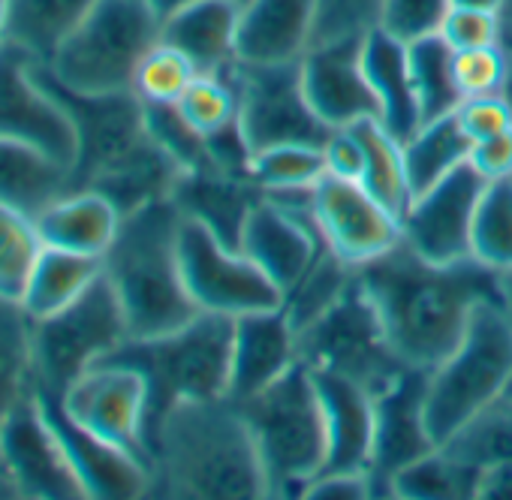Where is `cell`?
Returning a JSON list of instances; mask_svg holds the SVG:
<instances>
[{
    "instance_id": "4",
    "label": "cell",
    "mask_w": 512,
    "mask_h": 500,
    "mask_svg": "<svg viewBox=\"0 0 512 500\" xmlns=\"http://www.w3.org/2000/svg\"><path fill=\"white\" fill-rule=\"evenodd\" d=\"M232 320L226 314L199 311L190 323L151 335L127 338L106 359L130 365L145 380V446L151 443L181 401L223 398L229 392L232 365Z\"/></svg>"
},
{
    "instance_id": "41",
    "label": "cell",
    "mask_w": 512,
    "mask_h": 500,
    "mask_svg": "<svg viewBox=\"0 0 512 500\" xmlns=\"http://www.w3.org/2000/svg\"><path fill=\"white\" fill-rule=\"evenodd\" d=\"M175 106L184 115V121L202 136H211L238 124V91L226 73L196 76Z\"/></svg>"
},
{
    "instance_id": "37",
    "label": "cell",
    "mask_w": 512,
    "mask_h": 500,
    "mask_svg": "<svg viewBox=\"0 0 512 500\" xmlns=\"http://www.w3.org/2000/svg\"><path fill=\"white\" fill-rule=\"evenodd\" d=\"M470 250L494 272H512V178L488 181L473 217Z\"/></svg>"
},
{
    "instance_id": "24",
    "label": "cell",
    "mask_w": 512,
    "mask_h": 500,
    "mask_svg": "<svg viewBox=\"0 0 512 500\" xmlns=\"http://www.w3.org/2000/svg\"><path fill=\"white\" fill-rule=\"evenodd\" d=\"M317 0H247L238 22V61L290 64L314 43Z\"/></svg>"
},
{
    "instance_id": "48",
    "label": "cell",
    "mask_w": 512,
    "mask_h": 500,
    "mask_svg": "<svg viewBox=\"0 0 512 500\" xmlns=\"http://www.w3.org/2000/svg\"><path fill=\"white\" fill-rule=\"evenodd\" d=\"M440 37L452 49H473V46H491L497 43V13L485 10H467V7H449Z\"/></svg>"
},
{
    "instance_id": "45",
    "label": "cell",
    "mask_w": 512,
    "mask_h": 500,
    "mask_svg": "<svg viewBox=\"0 0 512 500\" xmlns=\"http://www.w3.org/2000/svg\"><path fill=\"white\" fill-rule=\"evenodd\" d=\"M452 73L455 85L464 97H485V94H503L506 76H509V58L497 43L491 46H473V49H455L452 55Z\"/></svg>"
},
{
    "instance_id": "27",
    "label": "cell",
    "mask_w": 512,
    "mask_h": 500,
    "mask_svg": "<svg viewBox=\"0 0 512 500\" xmlns=\"http://www.w3.org/2000/svg\"><path fill=\"white\" fill-rule=\"evenodd\" d=\"M362 70L377 97L380 124L404 145L422 127L407 70V43L374 28L362 43Z\"/></svg>"
},
{
    "instance_id": "54",
    "label": "cell",
    "mask_w": 512,
    "mask_h": 500,
    "mask_svg": "<svg viewBox=\"0 0 512 500\" xmlns=\"http://www.w3.org/2000/svg\"><path fill=\"white\" fill-rule=\"evenodd\" d=\"M449 7H467V10H485V13H500L503 0H449Z\"/></svg>"
},
{
    "instance_id": "17",
    "label": "cell",
    "mask_w": 512,
    "mask_h": 500,
    "mask_svg": "<svg viewBox=\"0 0 512 500\" xmlns=\"http://www.w3.org/2000/svg\"><path fill=\"white\" fill-rule=\"evenodd\" d=\"M485 184L488 181L467 160L434 187L413 196L401 217V238L431 263H458L473 257L470 235Z\"/></svg>"
},
{
    "instance_id": "13",
    "label": "cell",
    "mask_w": 512,
    "mask_h": 500,
    "mask_svg": "<svg viewBox=\"0 0 512 500\" xmlns=\"http://www.w3.org/2000/svg\"><path fill=\"white\" fill-rule=\"evenodd\" d=\"M0 473L25 500H88L34 386L0 419Z\"/></svg>"
},
{
    "instance_id": "20",
    "label": "cell",
    "mask_w": 512,
    "mask_h": 500,
    "mask_svg": "<svg viewBox=\"0 0 512 500\" xmlns=\"http://www.w3.org/2000/svg\"><path fill=\"white\" fill-rule=\"evenodd\" d=\"M362 43L359 40H335L311 46L302 58V88L311 109L332 130L350 127L365 118L380 121L377 97L362 70Z\"/></svg>"
},
{
    "instance_id": "23",
    "label": "cell",
    "mask_w": 512,
    "mask_h": 500,
    "mask_svg": "<svg viewBox=\"0 0 512 500\" xmlns=\"http://www.w3.org/2000/svg\"><path fill=\"white\" fill-rule=\"evenodd\" d=\"M311 374L326 413V464L320 473H368L374 443V395L347 377L329 371Z\"/></svg>"
},
{
    "instance_id": "16",
    "label": "cell",
    "mask_w": 512,
    "mask_h": 500,
    "mask_svg": "<svg viewBox=\"0 0 512 500\" xmlns=\"http://www.w3.org/2000/svg\"><path fill=\"white\" fill-rule=\"evenodd\" d=\"M311 214L326 247L353 269L401 241V220L350 178L326 172L311 187Z\"/></svg>"
},
{
    "instance_id": "7",
    "label": "cell",
    "mask_w": 512,
    "mask_h": 500,
    "mask_svg": "<svg viewBox=\"0 0 512 500\" xmlns=\"http://www.w3.org/2000/svg\"><path fill=\"white\" fill-rule=\"evenodd\" d=\"M512 323L503 305L485 302L473 311L461 344L428 374L425 422L437 446L464 428L479 410L509 389Z\"/></svg>"
},
{
    "instance_id": "31",
    "label": "cell",
    "mask_w": 512,
    "mask_h": 500,
    "mask_svg": "<svg viewBox=\"0 0 512 500\" xmlns=\"http://www.w3.org/2000/svg\"><path fill=\"white\" fill-rule=\"evenodd\" d=\"M350 127L359 136L362 151H365L359 184L386 211H392L401 220L413 202L410 181H407V163H404V145L377 118H365V121H356Z\"/></svg>"
},
{
    "instance_id": "32",
    "label": "cell",
    "mask_w": 512,
    "mask_h": 500,
    "mask_svg": "<svg viewBox=\"0 0 512 500\" xmlns=\"http://www.w3.org/2000/svg\"><path fill=\"white\" fill-rule=\"evenodd\" d=\"M470 136L458 124L455 112L443 115L437 121L422 124L407 142H404V163H407V181L410 193L419 196L428 187H434L440 178L455 172L470 160Z\"/></svg>"
},
{
    "instance_id": "26",
    "label": "cell",
    "mask_w": 512,
    "mask_h": 500,
    "mask_svg": "<svg viewBox=\"0 0 512 500\" xmlns=\"http://www.w3.org/2000/svg\"><path fill=\"white\" fill-rule=\"evenodd\" d=\"M34 223L46 247L103 260L118 232L121 211L97 190H67L52 205H46Z\"/></svg>"
},
{
    "instance_id": "22",
    "label": "cell",
    "mask_w": 512,
    "mask_h": 500,
    "mask_svg": "<svg viewBox=\"0 0 512 500\" xmlns=\"http://www.w3.org/2000/svg\"><path fill=\"white\" fill-rule=\"evenodd\" d=\"M241 0H184L163 16L160 40L178 49L199 76L226 73L238 61Z\"/></svg>"
},
{
    "instance_id": "30",
    "label": "cell",
    "mask_w": 512,
    "mask_h": 500,
    "mask_svg": "<svg viewBox=\"0 0 512 500\" xmlns=\"http://www.w3.org/2000/svg\"><path fill=\"white\" fill-rule=\"evenodd\" d=\"M100 275H103V260L43 244L40 260L22 296V308L31 314V320L49 317L67 308L73 299H79Z\"/></svg>"
},
{
    "instance_id": "40",
    "label": "cell",
    "mask_w": 512,
    "mask_h": 500,
    "mask_svg": "<svg viewBox=\"0 0 512 500\" xmlns=\"http://www.w3.org/2000/svg\"><path fill=\"white\" fill-rule=\"evenodd\" d=\"M356 278V269L347 266L344 260H338L332 250L323 247L317 250V257L311 263V269L302 275V281L284 296V311L293 320L296 329L308 326L314 317H320Z\"/></svg>"
},
{
    "instance_id": "18",
    "label": "cell",
    "mask_w": 512,
    "mask_h": 500,
    "mask_svg": "<svg viewBox=\"0 0 512 500\" xmlns=\"http://www.w3.org/2000/svg\"><path fill=\"white\" fill-rule=\"evenodd\" d=\"M428 374L425 368H407L392 386L374 395V443L368 461L374 497H392V479L437 449L425 422Z\"/></svg>"
},
{
    "instance_id": "55",
    "label": "cell",
    "mask_w": 512,
    "mask_h": 500,
    "mask_svg": "<svg viewBox=\"0 0 512 500\" xmlns=\"http://www.w3.org/2000/svg\"><path fill=\"white\" fill-rule=\"evenodd\" d=\"M503 311L512 323V272H503Z\"/></svg>"
},
{
    "instance_id": "14",
    "label": "cell",
    "mask_w": 512,
    "mask_h": 500,
    "mask_svg": "<svg viewBox=\"0 0 512 500\" xmlns=\"http://www.w3.org/2000/svg\"><path fill=\"white\" fill-rule=\"evenodd\" d=\"M0 139L31 145L73 172L76 127L37 76V64L10 43L0 46Z\"/></svg>"
},
{
    "instance_id": "5",
    "label": "cell",
    "mask_w": 512,
    "mask_h": 500,
    "mask_svg": "<svg viewBox=\"0 0 512 500\" xmlns=\"http://www.w3.org/2000/svg\"><path fill=\"white\" fill-rule=\"evenodd\" d=\"M235 404L260 452L269 497H302L326 464V413L311 368L296 362L275 383Z\"/></svg>"
},
{
    "instance_id": "3",
    "label": "cell",
    "mask_w": 512,
    "mask_h": 500,
    "mask_svg": "<svg viewBox=\"0 0 512 500\" xmlns=\"http://www.w3.org/2000/svg\"><path fill=\"white\" fill-rule=\"evenodd\" d=\"M178 232V205L157 199L121 217L103 254V275L124 308L130 338L172 332L199 314L184 287Z\"/></svg>"
},
{
    "instance_id": "44",
    "label": "cell",
    "mask_w": 512,
    "mask_h": 500,
    "mask_svg": "<svg viewBox=\"0 0 512 500\" xmlns=\"http://www.w3.org/2000/svg\"><path fill=\"white\" fill-rule=\"evenodd\" d=\"M386 0H317L314 43L359 40L380 28V13Z\"/></svg>"
},
{
    "instance_id": "9",
    "label": "cell",
    "mask_w": 512,
    "mask_h": 500,
    "mask_svg": "<svg viewBox=\"0 0 512 500\" xmlns=\"http://www.w3.org/2000/svg\"><path fill=\"white\" fill-rule=\"evenodd\" d=\"M127 338L130 329L124 308L109 278L100 275L67 308L31 323L34 386L52 395H64V389L79 374L103 362Z\"/></svg>"
},
{
    "instance_id": "25",
    "label": "cell",
    "mask_w": 512,
    "mask_h": 500,
    "mask_svg": "<svg viewBox=\"0 0 512 500\" xmlns=\"http://www.w3.org/2000/svg\"><path fill=\"white\" fill-rule=\"evenodd\" d=\"M263 196L266 193L250 178L229 175L214 166L181 172L172 190V202L178 205L184 217L199 220L208 232H214L226 247H235V250H238L250 211Z\"/></svg>"
},
{
    "instance_id": "35",
    "label": "cell",
    "mask_w": 512,
    "mask_h": 500,
    "mask_svg": "<svg viewBox=\"0 0 512 500\" xmlns=\"http://www.w3.org/2000/svg\"><path fill=\"white\" fill-rule=\"evenodd\" d=\"M479 470L455 461L440 446L419 461L407 464L392 479V497L398 500H476Z\"/></svg>"
},
{
    "instance_id": "29",
    "label": "cell",
    "mask_w": 512,
    "mask_h": 500,
    "mask_svg": "<svg viewBox=\"0 0 512 500\" xmlns=\"http://www.w3.org/2000/svg\"><path fill=\"white\" fill-rule=\"evenodd\" d=\"M91 7L94 0H10L7 43L46 67Z\"/></svg>"
},
{
    "instance_id": "11",
    "label": "cell",
    "mask_w": 512,
    "mask_h": 500,
    "mask_svg": "<svg viewBox=\"0 0 512 500\" xmlns=\"http://www.w3.org/2000/svg\"><path fill=\"white\" fill-rule=\"evenodd\" d=\"M178 257L184 287L199 311L241 317L250 311L284 308V293L241 250L226 247L199 220L181 214Z\"/></svg>"
},
{
    "instance_id": "46",
    "label": "cell",
    "mask_w": 512,
    "mask_h": 500,
    "mask_svg": "<svg viewBox=\"0 0 512 500\" xmlns=\"http://www.w3.org/2000/svg\"><path fill=\"white\" fill-rule=\"evenodd\" d=\"M446 13L449 0H386L380 13V28L401 43H413L419 37L437 34Z\"/></svg>"
},
{
    "instance_id": "15",
    "label": "cell",
    "mask_w": 512,
    "mask_h": 500,
    "mask_svg": "<svg viewBox=\"0 0 512 500\" xmlns=\"http://www.w3.org/2000/svg\"><path fill=\"white\" fill-rule=\"evenodd\" d=\"M58 398L73 422L127 449L151 473L145 446V380L136 368L103 359L79 374Z\"/></svg>"
},
{
    "instance_id": "1",
    "label": "cell",
    "mask_w": 512,
    "mask_h": 500,
    "mask_svg": "<svg viewBox=\"0 0 512 500\" xmlns=\"http://www.w3.org/2000/svg\"><path fill=\"white\" fill-rule=\"evenodd\" d=\"M395 353L410 368H437L464 338L479 305H503V275L476 257L431 263L401 238L356 269Z\"/></svg>"
},
{
    "instance_id": "19",
    "label": "cell",
    "mask_w": 512,
    "mask_h": 500,
    "mask_svg": "<svg viewBox=\"0 0 512 500\" xmlns=\"http://www.w3.org/2000/svg\"><path fill=\"white\" fill-rule=\"evenodd\" d=\"M43 404L46 419L52 422L58 440L64 443V452L88 494V500H136L148 497L151 473L148 467L130 455L127 449L91 434L79 422H73L61 404L58 395L34 386Z\"/></svg>"
},
{
    "instance_id": "47",
    "label": "cell",
    "mask_w": 512,
    "mask_h": 500,
    "mask_svg": "<svg viewBox=\"0 0 512 500\" xmlns=\"http://www.w3.org/2000/svg\"><path fill=\"white\" fill-rule=\"evenodd\" d=\"M455 118L470 136V142H482L512 127V106L503 94L464 97L455 109Z\"/></svg>"
},
{
    "instance_id": "43",
    "label": "cell",
    "mask_w": 512,
    "mask_h": 500,
    "mask_svg": "<svg viewBox=\"0 0 512 500\" xmlns=\"http://www.w3.org/2000/svg\"><path fill=\"white\" fill-rule=\"evenodd\" d=\"M142 109H145V130L184 172L211 166L205 136L184 121L175 103H142Z\"/></svg>"
},
{
    "instance_id": "42",
    "label": "cell",
    "mask_w": 512,
    "mask_h": 500,
    "mask_svg": "<svg viewBox=\"0 0 512 500\" xmlns=\"http://www.w3.org/2000/svg\"><path fill=\"white\" fill-rule=\"evenodd\" d=\"M196 67L169 43L151 46V52L142 58L136 76H133V94L142 103H178L181 94L196 79Z\"/></svg>"
},
{
    "instance_id": "28",
    "label": "cell",
    "mask_w": 512,
    "mask_h": 500,
    "mask_svg": "<svg viewBox=\"0 0 512 500\" xmlns=\"http://www.w3.org/2000/svg\"><path fill=\"white\" fill-rule=\"evenodd\" d=\"M70 190V169L49 154L0 139V205L37 217L46 205Z\"/></svg>"
},
{
    "instance_id": "36",
    "label": "cell",
    "mask_w": 512,
    "mask_h": 500,
    "mask_svg": "<svg viewBox=\"0 0 512 500\" xmlns=\"http://www.w3.org/2000/svg\"><path fill=\"white\" fill-rule=\"evenodd\" d=\"M31 314L19 302L0 299V419L34 386Z\"/></svg>"
},
{
    "instance_id": "51",
    "label": "cell",
    "mask_w": 512,
    "mask_h": 500,
    "mask_svg": "<svg viewBox=\"0 0 512 500\" xmlns=\"http://www.w3.org/2000/svg\"><path fill=\"white\" fill-rule=\"evenodd\" d=\"M305 500H365L371 494L368 473H320L302 494Z\"/></svg>"
},
{
    "instance_id": "58",
    "label": "cell",
    "mask_w": 512,
    "mask_h": 500,
    "mask_svg": "<svg viewBox=\"0 0 512 500\" xmlns=\"http://www.w3.org/2000/svg\"><path fill=\"white\" fill-rule=\"evenodd\" d=\"M7 497H16V488L10 485V479L0 473V500H7Z\"/></svg>"
},
{
    "instance_id": "39",
    "label": "cell",
    "mask_w": 512,
    "mask_h": 500,
    "mask_svg": "<svg viewBox=\"0 0 512 500\" xmlns=\"http://www.w3.org/2000/svg\"><path fill=\"white\" fill-rule=\"evenodd\" d=\"M323 175L326 160L317 145H275L250 157V178L263 193L311 190Z\"/></svg>"
},
{
    "instance_id": "52",
    "label": "cell",
    "mask_w": 512,
    "mask_h": 500,
    "mask_svg": "<svg viewBox=\"0 0 512 500\" xmlns=\"http://www.w3.org/2000/svg\"><path fill=\"white\" fill-rule=\"evenodd\" d=\"M476 500H512V464H497L479 473Z\"/></svg>"
},
{
    "instance_id": "33",
    "label": "cell",
    "mask_w": 512,
    "mask_h": 500,
    "mask_svg": "<svg viewBox=\"0 0 512 500\" xmlns=\"http://www.w3.org/2000/svg\"><path fill=\"white\" fill-rule=\"evenodd\" d=\"M452 55L455 49L440 37V31L407 43V70L422 124L452 115L461 103V91L452 73Z\"/></svg>"
},
{
    "instance_id": "34",
    "label": "cell",
    "mask_w": 512,
    "mask_h": 500,
    "mask_svg": "<svg viewBox=\"0 0 512 500\" xmlns=\"http://www.w3.org/2000/svg\"><path fill=\"white\" fill-rule=\"evenodd\" d=\"M440 449L479 473L497 464H512V389L479 410Z\"/></svg>"
},
{
    "instance_id": "12",
    "label": "cell",
    "mask_w": 512,
    "mask_h": 500,
    "mask_svg": "<svg viewBox=\"0 0 512 500\" xmlns=\"http://www.w3.org/2000/svg\"><path fill=\"white\" fill-rule=\"evenodd\" d=\"M37 76L58 97L76 127V163L70 172V190H88L97 178L130 157L145 139L142 100L130 94H79L55 82V76L37 64Z\"/></svg>"
},
{
    "instance_id": "21",
    "label": "cell",
    "mask_w": 512,
    "mask_h": 500,
    "mask_svg": "<svg viewBox=\"0 0 512 500\" xmlns=\"http://www.w3.org/2000/svg\"><path fill=\"white\" fill-rule=\"evenodd\" d=\"M296 326L284 308L250 311L232 320L229 398L244 401L296 365Z\"/></svg>"
},
{
    "instance_id": "50",
    "label": "cell",
    "mask_w": 512,
    "mask_h": 500,
    "mask_svg": "<svg viewBox=\"0 0 512 500\" xmlns=\"http://www.w3.org/2000/svg\"><path fill=\"white\" fill-rule=\"evenodd\" d=\"M470 166L485 178V181H500L512 178V127L488 136L482 142H473L470 148Z\"/></svg>"
},
{
    "instance_id": "49",
    "label": "cell",
    "mask_w": 512,
    "mask_h": 500,
    "mask_svg": "<svg viewBox=\"0 0 512 500\" xmlns=\"http://www.w3.org/2000/svg\"><path fill=\"white\" fill-rule=\"evenodd\" d=\"M323 160H326V172L329 175L350 178V181H359L362 178L365 151H362V142L353 133V127L332 130V136L323 145Z\"/></svg>"
},
{
    "instance_id": "38",
    "label": "cell",
    "mask_w": 512,
    "mask_h": 500,
    "mask_svg": "<svg viewBox=\"0 0 512 500\" xmlns=\"http://www.w3.org/2000/svg\"><path fill=\"white\" fill-rule=\"evenodd\" d=\"M43 238L31 214L0 205V299L19 302L40 260Z\"/></svg>"
},
{
    "instance_id": "8",
    "label": "cell",
    "mask_w": 512,
    "mask_h": 500,
    "mask_svg": "<svg viewBox=\"0 0 512 500\" xmlns=\"http://www.w3.org/2000/svg\"><path fill=\"white\" fill-rule=\"evenodd\" d=\"M296 359L311 371L347 377L371 395L392 386L410 368L395 353L359 275L320 317L296 329Z\"/></svg>"
},
{
    "instance_id": "59",
    "label": "cell",
    "mask_w": 512,
    "mask_h": 500,
    "mask_svg": "<svg viewBox=\"0 0 512 500\" xmlns=\"http://www.w3.org/2000/svg\"><path fill=\"white\" fill-rule=\"evenodd\" d=\"M503 97L509 100V106H512V61H509V76H506V88H503Z\"/></svg>"
},
{
    "instance_id": "57",
    "label": "cell",
    "mask_w": 512,
    "mask_h": 500,
    "mask_svg": "<svg viewBox=\"0 0 512 500\" xmlns=\"http://www.w3.org/2000/svg\"><path fill=\"white\" fill-rule=\"evenodd\" d=\"M178 4H184V0H154V7H157V13L160 16H166L169 10H175ZM241 4H247V0H241Z\"/></svg>"
},
{
    "instance_id": "2",
    "label": "cell",
    "mask_w": 512,
    "mask_h": 500,
    "mask_svg": "<svg viewBox=\"0 0 512 500\" xmlns=\"http://www.w3.org/2000/svg\"><path fill=\"white\" fill-rule=\"evenodd\" d=\"M148 497L263 500L266 473L241 407L223 398L181 401L151 443Z\"/></svg>"
},
{
    "instance_id": "56",
    "label": "cell",
    "mask_w": 512,
    "mask_h": 500,
    "mask_svg": "<svg viewBox=\"0 0 512 500\" xmlns=\"http://www.w3.org/2000/svg\"><path fill=\"white\" fill-rule=\"evenodd\" d=\"M7 19H10V0H0V46L7 43Z\"/></svg>"
},
{
    "instance_id": "6",
    "label": "cell",
    "mask_w": 512,
    "mask_h": 500,
    "mask_svg": "<svg viewBox=\"0 0 512 500\" xmlns=\"http://www.w3.org/2000/svg\"><path fill=\"white\" fill-rule=\"evenodd\" d=\"M160 25L154 0H94L46 70L79 94H130L142 58L160 43Z\"/></svg>"
},
{
    "instance_id": "60",
    "label": "cell",
    "mask_w": 512,
    "mask_h": 500,
    "mask_svg": "<svg viewBox=\"0 0 512 500\" xmlns=\"http://www.w3.org/2000/svg\"><path fill=\"white\" fill-rule=\"evenodd\" d=\"M509 389H512V380H509Z\"/></svg>"
},
{
    "instance_id": "10",
    "label": "cell",
    "mask_w": 512,
    "mask_h": 500,
    "mask_svg": "<svg viewBox=\"0 0 512 500\" xmlns=\"http://www.w3.org/2000/svg\"><path fill=\"white\" fill-rule=\"evenodd\" d=\"M226 76L238 91V127L253 151L275 145L323 148L332 127L320 121L302 88V61L244 64L235 61Z\"/></svg>"
},
{
    "instance_id": "53",
    "label": "cell",
    "mask_w": 512,
    "mask_h": 500,
    "mask_svg": "<svg viewBox=\"0 0 512 500\" xmlns=\"http://www.w3.org/2000/svg\"><path fill=\"white\" fill-rule=\"evenodd\" d=\"M497 46L512 61V0H503V7L497 13Z\"/></svg>"
}]
</instances>
